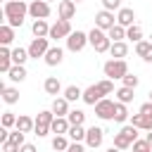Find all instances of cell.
Wrapping results in <instances>:
<instances>
[{
  "instance_id": "obj_3",
  "label": "cell",
  "mask_w": 152,
  "mask_h": 152,
  "mask_svg": "<svg viewBox=\"0 0 152 152\" xmlns=\"http://www.w3.org/2000/svg\"><path fill=\"white\" fill-rule=\"evenodd\" d=\"M138 131H140V128H135L133 124L124 126V128L114 135V147H119V150H128V147H133V142L138 140Z\"/></svg>"
},
{
  "instance_id": "obj_6",
  "label": "cell",
  "mask_w": 152,
  "mask_h": 152,
  "mask_svg": "<svg viewBox=\"0 0 152 152\" xmlns=\"http://www.w3.org/2000/svg\"><path fill=\"white\" fill-rule=\"evenodd\" d=\"M71 36V21L69 19H57L52 26H50V36L52 40H59V38H69Z\"/></svg>"
},
{
  "instance_id": "obj_27",
  "label": "cell",
  "mask_w": 152,
  "mask_h": 152,
  "mask_svg": "<svg viewBox=\"0 0 152 152\" xmlns=\"http://www.w3.org/2000/svg\"><path fill=\"white\" fill-rule=\"evenodd\" d=\"M17 128H19V131H24V133H31V131L36 128V119H31V116L21 114V116H17Z\"/></svg>"
},
{
  "instance_id": "obj_49",
  "label": "cell",
  "mask_w": 152,
  "mask_h": 152,
  "mask_svg": "<svg viewBox=\"0 0 152 152\" xmlns=\"http://www.w3.org/2000/svg\"><path fill=\"white\" fill-rule=\"evenodd\" d=\"M107 152H121V150H119V147H114V145H112V147H109V150H107Z\"/></svg>"
},
{
  "instance_id": "obj_47",
  "label": "cell",
  "mask_w": 152,
  "mask_h": 152,
  "mask_svg": "<svg viewBox=\"0 0 152 152\" xmlns=\"http://www.w3.org/2000/svg\"><path fill=\"white\" fill-rule=\"evenodd\" d=\"M19 152H38V150H36V145H31V142H24Z\"/></svg>"
},
{
  "instance_id": "obj_16",
  "label": "cell",
  "mask_w": 152,
  "mask_h": 152,
  "mask_svg": "<svg viewBox=\"0 0 152 152\" xmlns=\"http://www.w3.org/2000/svg\"><path fill=\"white\" fill-rule=\"evenodd\" d=\"M12 66H14V62H12V50H10L7 45H2V48H0V71L7 74Z\"/></svg>"
},
{
  "instance_id": "obj_34",
  "label": "cell",
  "mask_w": 152,
  "mask_h": 152,
  "mask_svg": "<svg viewBox=\"0 0 152 152\" xmlns=\"http://www.w3.org/2000/svg\"><path fill=\"white\" fill-rule=\"evenodd\" d=\"M64 97H66L69 102H76V100H83V90H81L78 86H66V88H64Z\"/></svg>"
},
{
  "instance_id": "obj_21",
  "label": "cell",
  "mask_w": 152,
  "mask_h": 152,
  "mask_svg": "<svg viewBox=\"0 0 152 152\" xmlns=\"http://www.w3.org/2000/svg\"><path fill=\"white\" fill-rule=\"evenodd\" d=\"M52 112H55V116H66L71 109H69V100L66 97H55L52 100Z\"/></svg>"
},
{
  "instance_id": "obj_35",
  "label": "cell",
  "mask_w": 152,
  "mask_h": 152,
  "mask_svg": "<svg viewBox=\"0 0 152 152\" xmlns=\"http://www.w3.org/2000/svg\"><path fill=\"white\" fill-rule=\"evenodd\" d=\"M66 119H69L71 126H83V121H86V112H83V109H71V112L66 114Z\"/></svg>"
},
{
  "instance_id": "obj_23",
  "label": "cell",
  "mask_w": 152,
  "mask_h": 152,
  "mask_svg": "<svg viewBox=\"0 0 152 152\" xmlns=\"http://www.w3.org/2000/svg\"><path fill=\"white\" fill-rule=\"evenodd\" d=\"M0 93H2V100L7 102V104H14V102H19V90L17 88H12V86H0Z\"/></svg>"
},
{
  "instance_id": "obj_14",
  "label": "cell",
  "mask_w": 152,
  "mask_h": 152,
  "mask_svg": "<svg viewBox=\"0 0 152 152\" xmlns=\"http://www.w3.org/2000/svg\"><path fill=\"white\" fill-rule=\"evenodd\" d=\"M57 14H59V19H74V14H76V2H74V0H62V2L57 5Z\"/></svg>"
},
{
  "instance_id": "obj_17",
  "label": "cell",
  "mask_w": 152,
  "mask_h": 152,
  "mask_svg": "<svg viewBox=\"0 0 152 152\" xmlns=\"http://www.w3.org/2000/svg\"><path fill=\"white\" fill-rule=\"evenodd\" d=\"M69 128H71V124H69L66 116H55V121H52V126H50V131H52L55 135H64V133H69Z\"/></svg>"
},
{
  "instance_id": "obj_11",
  "label": "cell",
  "mask_w": 152,
  "mask_h": 152,
  "mask_svg": "<svg viewBox=\"0 0 152 152\" xmlns=\"http://www.w3.org/2000/svg\"><path fill=\"white\" fill-rule=\"evenodd\" d=\"M114 24H116V17H114V12H109V10H100V12L95 14V26H97V28H102V31H109Z\"/></svg>"
},
{
  "instance_id": "obj_8",
  "label": "cell",
  "mask_w": 152,
  "mask_h": 152,
  "mask_svg": "<svg viewBox=\"0 0 152 152\" xmlns=\"http://www.w3.org/2000/svg\"><path fill=\"white\" fill-rule=\"evenodd\" d=\"M86 45H88V33L83 31H71V36L66 38V50L71 52H81Z\"/></svg>"
},
{
  "instance_id": "obj_15",
  "label": "cell",
  "mask_w": 152,
  "mask_h": 152,
  "mask_svg": "<svg viewBox=\"0 0 152 152\" xmlns=\"http://www.w3.org/2000/svg\"><path fill=\"white\" fill-rule=\"evenodd\" d=\"M116 24H121V26H133L135 24V12L131 10V7H121L119 10V14H116Z\"/></svg>"
},
{
  "instance_id": "obj_13",
  "label": "cell",
  "mask_w": 152,
  "mask_h": 152,
  "mask_svg": "<svg viewBox=\"0 0 152 152\" xmlns=\"http://www.w3.org/2000/svg\"><path fill=\"white\" fill-rule=\"evenodd\" d=\"M45 64L48 66H57V64H62V59H64V50L59 48V45H55V48H50L48 52H45Z\"/></svg>"
},
{
  "instance_id": "obj_52",
  "label": "cell",
  "mask_w": 152,
  "mask_h": 152,
  "mask_svg": "<svg viewBox=\"0 0 152 152\" xmlns=\"http://www.w3.org/2000/svg\"><path fill=\"white\" fill-rule=\"evenodd\" d=\"M48 2H52V0H48Z\"/></svg>"
},
{
  "instance_id": "obj_9",
  "label": "cell",
  "mask_w": 152,
  "mask_h": 152,
  "mask_svg": "<svg viewBox=\"0 0 152 152\" xmlns=\"http://www.w3.org/2000/svg\"><path fill=\"white\" fill-rule=\"evenodd\" d=\"M28 14L33 19H48L50 17V2L48 0H31L28 2Z\"/></svg>"
},
{
  "instance_id": "obj_46",
  "label": "cell",
  "mask_w": 152,
  "mask_h": 152,
  "mask_svg": "<svg viewBox=\"0 0 152 152\" xmlns=\"http://www.w3.org/2000/svg\"><path fill=\"white\" fill-rule=\"evenodd\" d=\"M66 152H86V150H83V145H81V142H71Z\"/></svg>"
},
{
  "instance_id": "obj_41",
  "label": "cell",
  "mask_w": 152,
  "mask_h": 152,
  "mask_svg": "<svg viewBox=\"0 0 152 152\" xmlns=\"http://www.w3.org/2000/svg\"><path fill=\"white\" fill-rule=\"evenodd\" d=\"M102 10H109V12L121 10V0H102Z\"/></svg>"
},
{
  "instance_id": "obj_12",
  "label": "cell",
  "mask_w": 152,
  "mask_h": 152,
  "mask_svg": "<svg viewBox=\"0 0 152 152\" xmlns=\"http://www.w3.org/2000/svg\"><path fill=\"white\" fill-rule=\"evenodd\" d=\"M102 140H104V131H102L100 126H90L88 133H86V145H88V147H100Z\"/></svg>"
},
{
  "instance_id": "obj_36",
  "label": "cell",
  "mask_w": 152,
  "mask_h": 152,
  "mask_svg": "<svg viewBox=\"0 0 152 152\" xmlns=\"http://www.w3.org/2000/svg\"><path fill=\"white\" fill-rule=\"evenodd\" d=\"M126 38H128V40H133V43L142 40V26H140V24L128 26V28H126Z\"/></svg>"
},
{
  "instance_id": "obj_28",
  "label": "cell",
  "mask_w": 152,
  "mask_h": 152,
  "mask_svg": "<svg viewBox=\"0 0 152 152\" xmlns=\"http://www.w3.org/2000/svg\"><path fill=\"white\" fill-rule=\"evenodd\" d=\"M12 40H14V26L2 24V26H0V43H2V45H10Z\"/></svg>"
},
{
  "instance_id": "obj_32",
  "label": "cell",
  "mask_w": 152,
  "mask_h": 152,
  "mask_svg": "<svg viewBox=\"0 0 152 152\" xmlns=\"http://www.w3.org/2000/svg\"><path fill=\"white\" fill-rule=\"evenodd\" d=\"M107 36L112 38V43H116V40H124V38H126V26H121V24H114V26L107 31Z\"/></svg>"
},
{
  "instance_id": "obj_26",
  "label": "cell",
  "mask_w": 152,
  "mask_h": 152,
  "mask_svg": "<svg viewBox=\"0 0 152 152\" xmlns=\"http://www.w3.org/2000/svg\"><path fill=\"white\" fill-rule=\"evenodd\" d=\"M52 121H55V112L52 109H43V112H38V116H36V126H52Z\"/></svg>"
},
{
  "instance_id": "obj_25",
  "label": "cell",
  "mask_w": 152,
  "mask_h": 152,
  "mask_svg": "<svg viewBox=\"0 0 152 152\" xmlns=\"http://www.w3.org/2000/svg\"><path fill=\"white\" fill-rule=\"evenodd\" d=\"M7 78L14 81V83H21V81L26 78V69H24V64H14V66L7 71Z\"/></svg>"
},
{
  "instance_id": "obj_7",
  "label": "cell",
  "mask_w": 152,
  "mask_h": 152,
  "mask_svg": "<svg viewBox=\"0 0 152 152\" xmlns=\"http://www.w3.org/2000/svg\"><path fill=\"white\" fill-rule=\"evenodd\" d=\"M95 107V116L97 119H102V121H109V119H114V107H116V102H112V100H107V97H102L97 104H93Z\"/></svg>"
},
{
  "instance_id": "obj_33",
  "label": "cell",
  "mask_w": 152,
  "mask_h": 152,
  "mask_svg": "<svg viewBox=\"0 0 152 152\" xmlns=\"http://www.w3.org/2000/svg\"><path fill=\"white\" fill-rule=\"evenodd\" d=\"M26 59H31L28 48H14V50H12V62H14V64H24Z\"/></svg>"
},
{
  "instance_id": "obj_51",
  "label": "cell",
  "mask_w": 152,
  "mask_h": 152,
  "mask_svg": "<svg viewBox=\"0 0 152 152\" xmlns=\"http://www.w3.org/2000/svg\"><path fill=\"white\" fill-rule=\"evenodd\" d=\"M74 2H81V0H74Z\"/></svg>"
},
{
  "instance_id": "obj_42",
  "label": "cell",
  "mask_w": 152,
  "mask_h": 152,
  "mask_svg": "<svg viewBox=\"0 0 152 152\" xmlns=\"http://www.w3.org/2000/svg\"><path fill=\"white\" fill-rule=\"evenodd\" d=\"M121 81H124V86H128V88H135V86L140 83V81H138V76H133V74H126Z\"/></svg>"
},
{
  "instance_id": "obj_39",
  "label": "cell",
  "mask_w": 152,
  "mask_h": 152,
  "mask_svg": "<svg viewBox=\"0 0 152 152\" xmlns=\"http://www.w3.org/2000/svg\"><path fill=\"white\" fill-rule=\"evenodd\" d=\"M2 126H5V128H10V126H17V116H14L12 112H5V114H2Z\"/></svg>"
},
{
  "instance_id": "obj_31",
  "label": "cell",
  "mask_w": 152,
  "mask_h": 152,
  "mask_svg": "<svg viewBox=\"0 0 152 152\" xmlns=\"http://www.w3.org/2000/svg\"><path fill=\"white\" fill-rule=\"evenodd\" d=\"M86 133H88V128H83V126H71L66 135H69L74 142H86Z\"/></svg>"
},
{
  "instance_id": "obj_50",
  "label": "cell",
  "mask_w": 152,
  "mask_h": 152,
  "mask_svg": "<svg viewBox=\"0 0 152 152\" xmlns=\"http://www.w3.org/2000/svg\"><path fill=\"white\" fill-rule=\"evenodd\" d=\"M147 95H150V102H152V90H150V93H147Z\"/></svg>"
},
{
  "instance_id": "obj_30",
  "label": "cell",
  "mask_w": 152,
  "mask_h": 152,
  "mask_svg": "<svg viewBox=\"0 0 152 152\" xmlns=\"http://www.w3.org/2000/svg\"><path fill=\"white\" fill-rule=\"evenodd\" d=\"M131 116H128V109H126V104L124 102H116V107H114V121L116 124H126Z\"/></svg>"
},
{
  "instance_id": "obj_20",
  "label": "cell",
  "mask_w": 152,
  "mask_h": 152,
  "mask_svg": "<svg viewBox=\"0 0 152 152\" xmlns=\"http://www.w3.org/2000/svg\"><path fill=\"white\" fill-rule=\"evenodd\" d=\"M31 31H33L36 38H48V36H50V24H48L45 19H33Z\"/></svg>"
},
{
  "instance_id": "obj_18",
  "label": "cell",
  "mask_w": 152,
  "mask_h": 152,
  "mask_svg": "<svg viewBox=\"0 0 152 152\" xmlns=\"http://www.w3.org/2000/svg\"><path fill=\"white\" fill-rule=\"evenodd\" d=\"M131 124L140 131H152V116H145V114H131Z\"/></svg>"
},
{
  "instance_id": "obj_45",
  "label": "cell",
  "mask_w": 152,
  "mask_h": 152,
  "mask_svg": "<svg viewBox=\"0 0 152 152\" xmlns=\"http://www.w3.org/2000/svg\"><path fill=\"white\" fill-rule=\"evenodd\" d=\"M140 114H145V116H152V102L147 100L145 104H140Z\"/></svg>"
},
{
  "instance_id": "obj_40",
  "label": "cell",
  "mask_w": 152,
  "mask_h": 152,
  "mask_svg": "<svg viewBox=\"0 0 152 152\" xmlns=\"http://www.w3.org/2000/svg\"><path fill=\"white\" fill-rule=\"evenodd\" d=\"M24 135H26V133L17 128V131H12V133H10V142H17V145H24Z\"/></svg>"
},
{
  "instance_id": "obj_4",
  "label": "cell",
  "mask_w": 152,
  "mask_h": 152,
  "mask_svg": "<svg viewBox=\"0 0 152 152\" xmlns=\"http://www.w3.org/2000/svg\"><path fill=\"white\" fill-rule=\"evenodd\" d=\"M88 43L95 48V52H109V48H112V38L107 36V31H102L97 26L88 33Z\"/></svg>"
},
{
  "instance_id": "obj_29",
  "label": "cell",
  "mask_w": 152,
  "mask_h": 152,
  "mask_svg": "<svg viewBox=\"0 0 152 152\" xmlns=\"http://www.w3.org/2000/svg\"><path fill=\"white\" fill-rule=\"evenodd\" d=\"M133 90L135 88H128V86H121L114 95H116V100L119 102H124V104H128V102H133Z\"/></svg>"
},
{
  "instance_id": "obj_38",
  "label": "cell",
  "mask_w": 152,
  "mask_h": 152,
  "mask_svg": "<svg viewBox=\"0 0 152 152\" xmlns=\"http://www.w3.org/2000/svg\"><path fill=\"white\" fill-rule=\"evenodd\" d=\"M133 152H152V145L147 140H135L133 142Z\"/></svg>"
},
{
  "instance_id": "obj_10",
  "label": "cell",
  "mask_w": 152,
  "mask_h": 152,
  "mask_svg": "<svg viewBox=\"0 0 152 152\" xmlns=\"http://www.w3.org/2000/svg\"><path fill=\"white\" fill-rule=\"evenodd\" d=\"M50 50V38H33L31 40V45H28V55L33 57V59H38V57H45V52Z\"/></svg>"
},
{
  "instance_id": "obj_37",
  "label": "cell",
  "mask_w": 152,
  "mask_h": 152,
  "mask_svg": "<svg viewBox=\"0 0 152 152\" xmlns=\"http://www.w3.org/2000/svg\"><path fill=\"white\" fill-rule=\"evenodd\" d=\"M69 145H71V142H69L64 135H55V138H52V150H55V152H66Z\"/></svg>"
},
{
  "instance_id": "obj_19",
  "label": "cell",
  "mask_w": 152,
  "mask_h": 152,
  "mask_svg": "<svg viewBox=\"0 0 152 152\" xmlns=\"http://www.w3.org/2000/svg\"><path fill=\"white\" fill-rule=\"evenodd\" d=\"M135 55L152 64V43H150V40H138V43H135Z\"/></svg>"
},
{
  "instance_id": "obj_43",
  "label": "cell",
  "mask_w": 152,
  "mask_h": 152,
  "mask_svg": "<svg viewBox=\"0 0 152 152\" xmlns=\"http://www.w3.org/2000/svg\"><path fill=\"white\" fill-rule=\"evenodd\" d=\"M21 150V145H17V142H2V152H19Z\"/></svg>"
},
{
  "instance_id": "obj_48",
  "label": "cell",
  "mask_w": 152,
  "mask_h": 152,
  "mask_svg": "<svg viewBox=\"0 0 152 152\" xmlns=\"http://www.w3.org/2000/svg\"><path fill=\"white\" fill-rule=\"evenodd\" d=\"M145 140H147V142H150V145H152V131H150V133H147V138H145Z\"/></svg>"
},
{
  "instance_id": "obj_22",
  "label": "cell",
  "mask_w": 152,
  "mask_h": 152,
  "mask_svg": "<svg viewBox=\"0 0 152 152\" xmlns=\"http://www.w3.org/2000/svg\"><path fill=\"white\" fill-rule=\"evenodd\" d=\"M43 88H45V93H48V95H55V97H57L59 93H64V90H62V83H59L55 76H48V78H45V83H43Z\"/></svg>"
},
{
  "instance_id": "obj_2",
  "label": "cell",
  "mask_w": 152,
  "mask_h": 152,
  "mask_svg": "<svg viewBox=\"0 0 152 152\" xmlns=\"http://www.w3.org/2000/svg\"><path fill=\"white\" fill-rule=\"evenodd\" d=\"M109 93H114L112 78L97 81V83H93V86H88V88L83 90V102H86V104H97V102H100L104 95H109Z\"/></svg>"
},
{
  "instance_id": "obj_1",
  "label": "cell",
  "mask_w": 152,
  "mask_h": 152,
  "mask_svg": "<svg viewBox=\"0 0 152 152\" xmlns=\"http://www.w3.org/2000/svg\"><path fill=\"white\" fill-rule=\"evenodd\" d=\"M2 12H5L7 24L17 28V26H21V24H24V17L28 14V5H26L24 0H5Z\"/></svg>"
},
{
  "instance_id": "obj_44",
  "label": "cell",
  "mask_w": 152,
  "mask_h": 152,
  "mask_svg": "<svg viewBox=\"0 0 152 152\" xmlns=\"http://www.w3.org/2000/svg\"><path fill=\"white\" fill-rule=\"evenodd\" d=\"M33 133H36L38 138H45V135H48V133H52V131H50L48 126H36V128H33Z\"/></svg>"
},
{
  "instance_id": "obj_5",
  "label": "cell",
  "mask_w": 152,
  "mask_h": 152,
  "mask_svg": "<svg viewBox=\"0 0 152 152\" xmlns=\"http://www.w3.org/2000/svg\"><path fill=\"white\" fill-rule=\"evenodd\" d=\"M102 71H104V76L107 78H124L126 74H128V64H126V59H109V62H104L102 64Z\"/></svg>"
},
{
  "instance_id": "obj_24",
  "label": "cell",
  "mask_w": 152,
  "mask_h": 152,
  "mask_svg": "<svg viewBox=\"0 0 152 152\" xmlns=\"http://www.w3.org/2000/svg\"><path fill=\"white\" fill-rule=\"evenodd\" d=\"M109 52H112V57H114V59H124V57L128 55V45H126L124 40H116V43H112Z\"/></svg>"
}]
</instances>
